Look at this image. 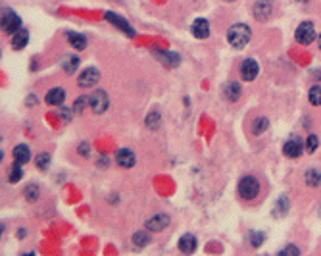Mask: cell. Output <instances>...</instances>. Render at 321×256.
Listing matches in <instances>:
<instances>
[{
  "label": "cell",
  "mask_w": 321,
  "mask_h": 256,
  "mask_svg": "<svg viewBox=\"0 0 321 256\" xmlns=\"http://www.w3.org/2000/svg\"><path fill=\"white\" fill-rule=\"evenodd\" d=\"M269 16H271V4L268 0H260L254 4V17L258 21H266Z\"/></svg>",
  "instance_id": "cell-11"
},
{
  "label": "cell",
  "mask_w": 321,
  "mask_h": 256,
  "mask_svg": "<svg viewBox=\"0 0 321 256\" xmlns=\"http://www.w3.org/2000/svg\"><path fill=\"white\" fill-rule=\"evenodd\" d=\"M281 255L285 256V255H300V251H298V249H296V247H287V249H283V251H281Z\"/></svg>",
  "instance_id": "cell-33"
},
{
  "label": "cell",
  "mask_w": 321,
  "mask_h": 256,
  "mask_svg": "<svg viewBox=\"0 0 321 256\" xmlns=\"http://www.w3.org/2000/svg\"><path fill=\"white\" fill-rule=\"evenodd\" d=\"M250 37H252L250 27L244 25V23H235V25L227 31V41H229V45L235 47V49H242V47H246L248 41H250Z\"/></svg>",
  "instance_id": "cell-1"
},
{
  "label": "cell",
  "mask_w": 321,
  "mask_h": 256,
  "mask_svg": "<svg viewBox=\"0 0 321 256\" xmlns=\"http://www.w3.org/2000/svg\"><path fill=\"white\" fill-rule=\"evenodd\" d=\"M268 127H269L268 118H258V119L254 121L252 131H254V135H262V133H266V129H268Z\"/></svg>",
  "instance_id": "cell-22"
},
{
  "label": "cell",
  "mask_w": 321,
  "mask_h": 256,
  "mask_svg": "<svg viewBox=\"0 0 321 256\" xmlns=\"http://www.w3.org/2000/svg\"><path fill=\"white\" fill-rule=\"evenodd\" d=\"M160 60H163V62H167L169 66L171 64H177L179 62V58H177V54H171V52H160V56H158Z\"/></svg>",
  "instance_id": "cell-30"
},
{
  "label": "cell",
  "mask_w": 321,
  "mask_h": 256,
  "mask_svg": "<svg viewBox=\"0 0 321 256\" xmlns=\"http://www.w3.org/2000/svg\"><path fill=\"white\" fill-rule=\"evenodd\" d=\"M29 158H31V154H29V149L25 145H17L14 149V160L17 164H25V162H29Z\"/></svg>",
  "instance_id": "cell-17"
},
{
  "label": "cell",
  "mask_w": 321,
  "mask_h": 256,
  "mask_svg": "<svg viewBox=\"0 0 321 256\" xmlns=\"http://www.w3.org/2000/svg\"><path fill=\"white\" fill-rule=\"evenodd\" d=\"M239 97H241V85L239 83H229L225 87V99L231 101V102H235Z\"/></svg>",
  "instance_id": "cell-19"
},
{
  "label": "cell",
  "mask_w": 321,
  "mask_h": 256,
  "mask_svg": "<svg viewBox=\"0 0 321 256\" xmlns=\"http://www.w3.org/2000/svg\"><path fill=\"white\" fill-rule=\"evenodd\" d=\"M98 79H100L98 69H95V68H87V69L81 71V75H79V87L91 89V87H95V85L98 83Z\"/></svg>",
  "instance_id": "cell-6"
},
{
  "label": "cell",
  "mask_w": 321,
  "mask_h": 256,
  "mask_svg": "<svg viewBox=\"0 0 321 256\" xmlns=\"http://www.w3.org/2000/svg\"><path fill=\"white\" fill-rule=\"evenodd\" d=\"M23 175V171H21V164H17L16 162V166H14V170H12V173H10V181L12 183H16V181H19V177Z\"/></svg>",
  "instance_id": "cell-29"
},
{
  "label": "cell",
  "mask_w": 321,
  "mask_h": 256,
  "mask_svg": "<svg viewBox=\"0 0 321 256\" xmlns=\"http://www.w3.org/2000/svg\"><path fill=\"white\" fill-rule=\"evenodd\" d=\"M87 101H89L87 97H79V99L75 101V104H73V110H75V112H83L85 106H87Z\"/></svg>",
  "instance_id": "cell-32"
},
{
  "label": "cell",
  "mask_w": 321,
  "mask_h": 256,
  "mask_svg": "<svg viewBox=\"0 0 321 256\" xmlns=\"http://www.w3.org/2000/svg\"><path fill=\"white\" fill-rule=\"evenodd\" d=\"M106 19L108 21H112V23H113L117 29H121L123 33H127L129 37H135V29L129 25V21H127V19H123V17H119L117 14H112V12H108L106 14Z\"/></svg>",
  "instance_id": "cell-9"
},
{
  "label": "cell",
  "mask_w": 321,
  "mask_h": 256,
  "mask_svg": "<svg viewBox=\"0 0 321 256\" xmlns=\"http://www.w3.org/2000/svg\"><path fill=\"white\" fill-rule=\"evenodd\" d=\"M179 249H181V253H185V255L193 253V251L196 249V237H194V235H191V233L183 235V237H181V241H179Z\"/></svg>",
  "instance_id": "cell-15"
},
{
  "label": "cell",
  "mask_w": 321,
  "mask_h": 256,
  "mask_svg": "<svg viewBox=\"0 0 321 256\" xmlns=\"http://www.w3.org/2000/svg\"><path fill=\"white\" fill-rule=\"evenodd\" d=\"M258 71H260L258 62L252 60V58H246V60L242 62V66H241V77H242L244 81H254L256 75H258Z\"/></svg>",
  "instance_id": "cell-5"
},
{
  "label": "cell",
  "mask_w": 321,
  "mask_h": 256,
  "mask_svg": "<svg viewBox=\"0 0 321 256\" xmlns=\"http://www.w3.org/2000/svg\"><path fill=\"white\" fill-rule=\"evenodd\" d=\"M62 68H64L67 73H73V71L79 68V56H65L64 62H62Z\"/></svg>",
  "instance_id": "cell-20"
},
{
  "label": "cell",
  "mask_w": 321,
  "mask_h": 256,
  "mask_svg": "<svg viewBox=\"0 0 321 256\" xmlns=\"http://www.w3.org/2000/svg\"><path fill=\"white\" fill-rule=\"evenodd\" d=\"M258 193H260V183H258L256 177L246 175V177L241 179V183H239V195H241V199L254 201L258 197Z\"/></svg>",
  "instance_id": "cell-2"
},
{
  "label": "cell",
  "mask_w": 321,
  "mask_h": 256,
  "mask_svg": "<svg viewBox=\"0 0 321 256\" xmlns=\"http://www.w3.org/2000/svg\"><path fill=\"white\" fill-rule=\"evenodd\" d=\"M287 210H289V199L287 197H281L277 201V205H275V216H285Z\"/></svg>",
  "instance_id": "cell-23"
},
{
  "label": "cell",
  "mask_w": 321,
  "mask_h": 256,
  "mask_svg": "<svg viewBox=\"0 0 321 256\" xmlns=\"http://www.w3.org/2000/svg\"><path fill=\"white\" fill-rule=\"evenodd\" d=\"M133 239H135V245H137V247H144V245L150 241L146 233H135V237H133Z\"/></svg>",
  "instance_id": "cell-31"
},
{
  "label": "cell",
  "mask_w": 321,
  "mask_h": 256,
  "mask_svg": "<svg viewBox=\"0 0 321 256\" xmlns=\"http://www.w3.org/2000/svg\"><path fill=\"white\" fill-rule=\"evenodd\" d=\"M27 104H29V106H33V104H37V97H35V99H33V97H29V99H27Z\"/></svg>",
  "instance_id": "cell-36"
},
{
  "label": "cell",
  "mask_w": 321,
  "mask_h": 256,
  "mask_svg": "<svg viewBox=\"0 0 321 256\" xmlns=\"http://www.w3.org/2000/svg\"><path fill=\"white\" fill-rule=\"evenodd\" d=\"M35 164H37L39 170H47L48 164H50V156H48V154H39V156L35 158Z\"/></svg>",
  "instance_id": "cell-25"
},
{
  "label": "cell",
  "mask_w": 321,
  "mask_h": 256,
  "mask_svg": "<svg viewBox=\"0 0 321 256\" xmlns=\"http://www.w3.org/2000/svg\"><path fill=\"white\" fill-rule=\"evenodd\" d=\"M308 97H310V102L314 104V106H321V87H320V85L312 87Z\"/></svg>",
  "instance_id": "cell-24"
},
{
  "label": "cell",
  "mask_w": 321,
  "mask_h": 256,
  "mask_svg": "<svg viewBox=\"0 0 321 256\" xmlns=\"http://www.w3.org/2000/svg\"><path fill=\"white\" fill-rule=\"evenodd\" d=\"M65 35H67V39H69L71 47H75L77 51H83V49L87 47V41H85V37H83V35H79V33H73V31H67Z\"/></svg>",
  "instance_id": "cell-18"
},
{
  "label": "cell",
  "mask_w": 321,
  "mask_h": 256,
  "mask_svg": "<svg viewBox=\"0 0 321 256\" xmlns=\"http://www.w3.org/2000/svg\"><path fill=\"white\" fill-rule=\"evenodd\" d=\"M321 183V173L318 170H308L306 171V185L310 187H318Z\"/></svg>",
  "instance_id": "cell-21"
},
{
  "label": "cell",
  "mask_w": 321,
  "mask_h": 256,
  "mask_svg": "<svg viewBox=\"0 0 321 256\" xmlns=\"http://www.w3.org/2000/svg\"><path fill=\"white\" fill-rule=\"evenodd\" d=\"M25 197H27L29 203L37 201V199H39V187H37V185H29V187L25 189Z\"/></svg>",
  "instance_id": "cell-26"
},
{
  "label": "cell",
  "mask_w": 321,
  "mask_h": 256,
  "mask_svg": "<svg viewBox=\"0 0 321 256\" xmlns=\"http://www.w3.org/2000/svg\"><path fill=\"white\" fill-rule=\"evenodd\" d=\"M146 125H148L150 129H156V127L160 125V114H156V112H152V114L148 116V119H146Z\"/></svg>",
  "instance_id": "cell-28"
},
{
  "label": "cell",
  "mask_w": 321,
  "mask_h": 256,
  "mask_svg": "<svg viewBox=\"0 0 321 256\" xmlns=\"http://www.w3.org/2000/svg\"><path fill=\"white\" fill-rule=\"evenodd\" d=\"M318 45H320V49H321V35L318 37Z\"/></svg>",
  "instance_id": "cell-37"
},
{
  "label": "cell",
  "mask_w": 321,
  "mask_h": 256,
  "mask_svg": "<svg viewBox=\"0 0 321 256\" xmlns=\"http://www.w3.org/2000/svg\"><path fill=\"white\" fill-rule=\"evenodd\" d=\"M167 225H169V218H167L165 214L152 216V218L146 222V229H148V231H163Z\"/></svg>",
  "instance_id": "cell-10"
},
{
  "label": "cell",
  "mask_w": 321,
  "mask_h": 256,
  "mask_svg": "<svg viewBox=\"0 0 321 256\" xmlns=\"http://www.w3.org/2000/svg\"><path fill=\"white\" fill-rule=\"evenodd\" d=\"M252 239H254V241H252V243H254V245H256V247H258V245H260V243H262V239H264V235H262V233H258V235H254V233H252Z\"/></svg>",
  "instance_id": "cell-34"
},
{
  "label": "cell",
  "mask_w": 321,
  "mask_h": 256,
  "mask_svg": "<svg viewBox=\"0 0 321 256\" xmlns=\"http://www.w3.org/2000/svg\"><path fill=\"white\" fill-rule=\"evenodd\" d=\"M115 162L121 168H133L135 166V154L131 153L129 149H119L117 154H115Z\"/></svg>",
  "instance_id": "cell-12"
},
{
  "label": "cell",
  "mask_w": 321,
  "mask_h": 256,
  "mask_svg": "<svg viewBox=\"0 0 321 256\" xmlns=\"http://www.w3.org/2000/svg\"><path fill=\"white\" fill-rule=\"evenodd\" d=\"M79 153H83V154H89V145L87 143H83L81 147H79Z\"/></svg>",
  "instance_id": "cell-35"
},
{
  "label": "cell",
  "mask_w": 321,
  "mask_h": 256,
  "mask_svg": "<svg viewBox=\"0 0 321 256\" xmlns=\"http://www.w3.org/2000/svg\"><path fill=\"white\" fill-rule=\"evenodd\" d=\"M298 2H306V0H298Z\"/></svg>",
  "instance_id": "cell-38"
},
{
  "label": "cell",
  "mask_w": 321,
  "mask_h": 256,
  "mask_svg": "<svg viewBox=\"0 0 321 256\" xmlns=\"http://www.w3.org/2000/svg\"><path fill=\"white\" fill-rule=\"evenodd\" d=\"M283 153H285L287 158H298L300 154L304 153V145H302V141H300L298 137H296V139H290V141L285 143Z\"/></svg>",
  "instance_id": "cell-8"
},
{
  "label": "cell",
  "mask_w": 321,
  "mask_h": 256,
  "mask_svg": "<svg viewBox=\"0 0 321 256\" xmlns=\"http://www.w3.org/2000/svg\"><path fill=\"white\" fill-rule=\"evenodd\" d=\"M91 106H93V110L96 112V114H102V112H106L108 110V95L104 91H100V89H96L93 95H91Z\"/></svg>",
  "instance_id": "cell-7"
},
{
  "label": "cell",
  "mask_w": 321,
  "mask_h": 256,
  "mask_svg": "<svg viewBox=\"0 0 321 256\" xmlns=\"http://www.w3.org/2000/svg\"><path fill=\"white\" fill-rule=\"evenodd\" d=\"M318 145H320V141H318L316 135H310V137L306 139V151H308V153H316Z\"/></svg>",
  "instance_id": "cell-27"
},
{
  "label": "cell",
  "mask_w": 321,
  "mask_h": 256,
  "mask_svg": "<svg viewBox=\"0 0 321 256\" xmlns=\"http://www.w3.org/2000/svg\"><path fill=\"white\" fill-rule=\"evenodd\" d=\"M27 41H29V33L25 29H19L17 33H14V39H12V49L14 51H21L27 47Z\"/></svg>",
  "instance_id": "cell-14"
},
{
  "label": "cell",
  "mask_w": 321,
  "mask_h": 256,
  "mask_svg": "<svg viewBox=\"0 0 321 256\" xmlns=\"http://www.w3.org/2000/svg\"><path fill=\"white\" fill-rule=\"evenodd\" d=\"M193 35L196 37V39H206L208 35H210V23L206 21V19H194V23H193Z\"/></svg>",
  "instance_id": "cell-13"
},
{
  "label": "cell",
  "mask_w": 321,
  "mask_h": 256,
  "mask_svg": "<svg viewBox=\"0 0 321 256\" xmlns=\"http://www.w3.org/2000/svg\"><path fill=\"white\" fill-rule=\"evenodd\" d=\"M64 99H65V93H64V89H60V87L50 89V91L47 93V102L50 104V106H60V104L64 102Z\"/></svg>",
  "instance_id": "cell-16"
},
{
  "label": "cell",
  "mask_w": 321,
  "mask_h": 256,
  "mask_svg": "<svg viewBox=\"0 0 321 256\" xmlns=\"http://www.w3.org/2000/svg\"><path fill=\"white\" fill-rule=\"evenodd\" d=\"M21 19H19V16L14 12V10H4L2 12V29H4V33H17L21 27Z\"/></svg>",
  "instance_id": "cell-3"
},
{
  "label": "cell",
  "mask_w": 321,
  "mask_h": 256,
  "mask_svg": "<svg viewBox=\"0 0 321 256\" xmlns=\"http://www.w3.org/2000/svg\"><path fill=\"white\" fill-rule=\"evenodd\" d=\"M296 41L300 45H310L312 41H316V27L312 21H304L298 25L296 29Z\"/></svg>",
  "instance_id": "cell-4"
}]
</instances>
